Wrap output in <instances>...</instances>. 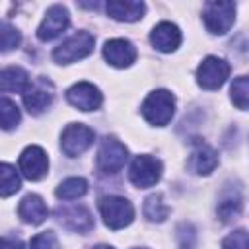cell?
<instances>
[{
	"label": "cell",
	"instance_id": "obj_1",
	"mask_svg": "<svg viewBox=\"0 0 249 249\" xmlns=\"http://www.w3.org/2000/svg\"><path fill=\"white\" fill-rule=\"evenodd\" d=\"M140 111H142V117L150 124H154V126H165L173 119V113H175V97L167 89H154L144 99Z\"/></svg>",
	"mask_w": 249,
	"mask_h": 249
},
{
	"label": "cell",
	"instance_id": "obj_2",
	"mask_svg": "<svg viewBox=\"0 0 249 249\" xmlns=\"http://www.w3.org/2000/svg\"><path fill=\"white\" fill-rule=\"evenodd\" d=\"M99 214L103 218V224L111 230H123L132 224L134 220V206L130 200L119 195H109L99 200Z\"/></svg>",
	"mask_w": 249,
	"mask_h": 249
},
{
	"label": "cell",
	"instance_id": "obj_3",
	"mask_svg": "<svg viewBox=\"0 0 249 249\" xmlns=\"http://www.w3.org/2000/svg\"><path fill=\"white\" fill-rule=\"evenodd\" d=\"M95 37L89 31H76L53 51V58L58 64H72L93 53Z\"/></svg>",
	"mask_w": 249,
	"mask_h": 249
},
{
	"label": "cell",
	"instance_id": "obj_4",
	"mask_svg": "<svg viewBox=\"0 0 249 249\" xmlns=\"http://www.w3.org/2000/svg\"><path fill=\"white\" fill-rule=\"evenodd\" d=\"M202 21L212 35H224L235 21V4L233 2H206L202 10Z\"/></svg>",
	"mask_w": 249,
	"mask_h": 249
},
{
	"label": "cell",
	"instance_id": "obj_5",
	"mask_svg": "<svg viewBox=\"0 0 249 249\" xmlns=\"http://www.w3.org/2000/svg\"><path fill=\"white\" fill-rule=\"evenodd\" d=\"M161 171H163V165L158 158L148 156V154H140L130 163L128 179L134 187L148 189V187H154L161 179Z\"/></svg>",
	"mask_w": 249,
	"mask_h": 249
},
{
	"label": "cell",
	"instance_id": "obj_6",
	"mask_svg": "<svg viewBox=\"0 0 249 249\" xmlns=\"http://www.w3.org/2000/svg\"><path fill=\"white\" fill-rule=\"evenodd\" d=\"M53 99H54V86L45 76L31 80L27 89L23 91V105L31 115H41L43 111H47Z\"/></svg>",
	"mask_w": 249,
	"mask_h": 249
},
{
	"label": "cell",
	"instance_id": "obj_7",
	"mask_svg": "<svg viewBox=\"0 0 249 249\" xmlns=\"http://www.w3.org/2000/svg\"><path fill=\"white\" fill-rule=\"evenodd\" d=\"M95 140V132L82 124V123H70L64 126L62 134H60V150L68 156V158H76L80 154H84Z\"/></svg>",
	"mask_w": 249,
	"mask_h": 249
},
{
	"label": "cell",
	"instance_id": "obj_8",
	"mask_svg": "<svg viewBox=\"0 0 249 249\" xmlns=\"http://www.w3.org/2000/svg\"><path fill=\"white\" fill-rule=\"evenodd\" d=\"M128 160V150L115 136H107L97 150V169L105 175L117 173Z\"/></svg>",
	"mask_w": 249,
	"mask_h": 249
},
{
	"label": "cell",
	"instance_id": "obj_9",
	"mask_svg": "<svg viewBox=\"0 0 249 249\" xmlns=\"http://www.w3.org/2000/svg\"><path fill=\"white\" fill-rule=\"evenodd\" d=\"M230 78V64L218 56H206L196 68V84L202 89H218Z\"/></svg>",
	"mask_w": 249,
	"mask_h": 249
},
{
	"label": "cell",
	"instance_id": "obj_10",
	"mask_svg": "<svg viewBox=\"0 0 249 249\" xmlns=\"http://www.w3.org/2000/svg\"><path fill=\"white\" fill-rule=\"evenodd\" d=\"M218 152L212 146L202 140H195L187 160V169L193 175H210L218 167Z\"/></svg>",
	"mask_w": 249,
	"mask_h": 249
},
{
	"label": "cell",
	"instance_id": "obj_11",
	"mask_svg": "<svg viewBox=\"0 0 249 249\" xmlns=\"http://www.w3.org/2000/svg\"><path fill=\"white\" fill-rule=\"evenodd\" d=\"M66 101H68L72 107H76V109L88 113V111H95V109L101 107L103 95H101V91H99L97 86H93V84H89V82H78V84H74L72 88H68V91H66Z\"/></svg>",
	"mask_w": 249,
	"mask_h": 249
},
{
	"label": "cell",
	"instance_id": "obj_12",
	"mask_svg": "<svg viewBox=\"0 0 249 249\" xmlns=\"http://www.w3.org/2000/svg\"><path fill=\"white\" fill-rule=\"evenodd\" d=\"M19 171L29 181H39L49 171V158L41 146H27L19 156Z\"/></svg>",
	"mask_w": 249,
	"mask_h": 249
},
{
	"label": "cell",
	"instance_id": "obj_13",
	"mask_svg": "<svg viewBox=\"0 0 249 249\" xmlns=\"http://www.w3.org/2000/svg\"><path fill=\"white\" fill-rule=\"evenodd\" d=\"M70 23V16H68V10L60 4H54L47 10L41 25L37 27V37L41 41H53L56 39L62 31H66Z\"/></svg>",
	"mask_w": 249,
	"mask_h": 249
},
{
	"label": "cell",
	"instance_id": "obj_14",
	"mask_svg": "<svg viewBox=\"0 0 249 249\" xmlns=\"http://www.w3.org/2000/svg\"><path fill=\"white\" fill-rule=\"evenodd\" d=\"M56 218L58 222L70 230V231H78V233H88L93 228V218L91 212L82 206V204H70V206H58L56 208Z\"/></svg>",
	"mask_w": 249,
	"mask_h": 249
},
{
	"label": "cell",
	"instance_id": "obj_15",
	"mask_svg": "<svg viewBox=\"0 0 249 249\" xmlns=\"http://www.w3.org/2000/svg\"><path fill=\"white\" fill-rule=\"evenodd\" d=\"M103 58L115 68H128L136 60V47L126 39H111L103 45Z\"/></svg>",
	"mask_w": 249,
	"mask_h": 249
},
{
	"label": "cell",
	"instance_id": "obj_16",
	"mask_svg": "<svg viewBox=\"0 0 249 249\" xmlns=\"http://www.w3.org/2000/svg\"><path fill=\"white\" fill-rule=\"evenodd\" d=\"M150 41H152L154 49H158L160 53H173L181 45L183 35H181V29L175 23H171V21H160L152 29Z\"/></svg>",
	"mask_w": 249,
	"mask_h": 249
},
{
	"label": "cell",
	"instance_id": "obj_17",
	"mask_svg": "<svg viewBox=\"0 0 249 249\" xmlns=\"http://www.w3.org/2000/svg\"><path fill=\"white\" fill-rule=\"evenodd\" d=\"M105 10L117 21H138L146 14V4L138 0H109Z\"/></svg>",
	"mask_w": 249,
	"mask_h": 249
},
{
	"label": "cell",
	"instance_id": "obj_18",
	"mask_svg": "<svg viewBox=\"0 0 249 249\" xmlns=\"http://www.w3.org/2000/svg\"><path fill=\"white\" fill-rule=\"evenodd\" d=\"M18 214L25 224L31 226H39L45 222V218L49 216V208L45 204V200L39 195H25L18 206Z\"/></svg>",
	"mask_w": 249,
	"mask_h": 249
},
{
	"label": "cell",
	"instance_id": "obj_19",
	"mask_svg": "<svg viewBox=\"0 0 249 249\" xmlns=\"http://www.w3.org/2000/svg\"><path fill=\"white\" fill-rule=\"evenodd\" d=\"M29 76L23 68L19 66H8L0 72V89L4 93H10V91H18L23 95V91L27 89L29 86Z\"/></svg>",
	"mask_w": 249,
	"mask_h": 249
},
{
	"label": "cell",
	"instance_id": "obj_20",
	"mask_svg": "<svg viewBox=\"0 0 249 249\" xmlns=\"http://www.w3.org/2000/svg\"><path fill=\"white\" fill-rule=\"evenodd\" d=\"M239 212H241V195L237 189L230 187L222 193L218 200V218L222 222H231L239 216Z\"/></svg>",
	"mask_w": 249,
	"mask_h": 249
},
{
	"label": "cell",
	"instance_id": "obj_21",
	"mask_svg": "<svg viewBox=\"0 0 249 249\" xmlns=\"http://www.w3.org/2000/svg\"><path fill=\"white\" fill-rule=\"evenodd\" d=\"M88 193V183L82 177H68L56 187V196L60 200H76Z\"/></svg>",
	"mask_w": 249,
	"mask_h": 249
},
{
	"label": "cell",
	"instance_id": "obj_22",
	"mask_svg": "<svg viewBox=\"0 0 249 249\" xmlns=\"http://www.w3.org/2000/svg\"><path fill=\"white\" fill-rule=\"evenodd\" d=\"M144 216L150 222H163L169 216V206L163 202V196L160 193L150 195L144 200Z\"/></svg>",
	"mask_w": 249,
	"mask_h": 249
},
{
	"label": "cell",
	"instance_id": "obj_23",
	"mask_svg": "<svg viewBox=\"0 0 249 249\" xmlns=\"http://www.w3.org/2000/svg\"><path fill=\"white\" fill-rule=\"evenodd\" d=\"M19 187H21V181H19L16 167L10 163H2L0 165V195L10 196L16 191H19Z\"/></svg>",
	"mask_w": 249,
	"mask_h": 249
},
{
	"label": "cell",
	"instance_id": "obj_24",
	"mask_svg": "<svg viewBox=\"0 0 249 249\" xmlns=\"http://www.w3.org/2000/svg\"><path fill=\"white\" fill-rule=\"evenodd\" d=\"M230 97L237 109H249V74L233 80L230 88Z\"/></svg>",
	"mask_w": 249,
	"mask_h": 249
},
{
	"label": "cell",
	"instance_id": "obj_25",
	"mask_svg": "<svg viewBox=\"0 0 249 249\" xmlns=\"http://www.w3.org/2000/svg\"><path fill=\"white\" fill-rule=\"evenodd\" d=\"M19 119H21V113L18 109V105L8 99V97H2L0 99V123H2V128L4 130H12L19 124Z\"/></svg>",
	"mask_w": 249,
	"mask_h": 249
},
{
	"label": "cell",
	"instance_id": "obj_26",
	"mask_svg": "<svg viewBox=\"0 0 249 249\" xmlns=\"http://www.w3.org/2000/svg\"><path fill=\"white\" fill-rule=\"evenodd\" d=\"M21 43V33L12 27L10 23H2V31H0V51L2 53H8L12 49H16L18 45Z\"/></svg>",
	"mask_w": 249,
	"mask_h": 249
},
{
	"label": "cell",
	"instance_id": "obj_27",
	"mask_svg": "<svg viewBox=\"0 0 249 249\" xmlns=\"http://www.w3.org/2000/svg\"><path fill=\"white\" fill-rule=\"evenodd\" d=\"M222 249H249V231L235 230L224 237Z\"/></svg>",
	"mask_w": 249,
	"mask_h": 249
},
{
	"label": "cell",
	"instance_id": "obj_28",
	"mask_svg": "<svg viewBox=\"0 0 249 249\" xmlns=\"http://www.w3.org/2000/svg\"><path fill=\"white\" fill-rule=\"evenodd\" d=\"M29 249H60V245L53 231H41L35 237H31Z\"/></svg>",
	"mask_w": 249,
	"mask_h": 249
},
{
	"label": "cell",
	"instance_id": "obj_29",
	"mask_svg": "<svg viewBox=\"0 0 249 249\" xmlns=\"http://www.w3.org/2000/svg\"><path fill=\"white\" fill-rule=\"evenodd\" d=\"M2 249H23V241L16 235H4L2 237Z\"/></svg>",
	"mask_w": 249,
	"mask_h": 249
},
{
	"label": "cell",
	"instance_id": "obj_30",
	"mask_svg": "<svg viewBox=\"0 0 249 249\" xmlns=\"http://www.w3.org/2000/svg\"><path fill=\"white\" fill-rule=\"evenodd\" d=\"M91 249H115V247H111V245H95V247H91Z\"/></svg>",
	"mask_w": 249,
	"mask_h": 249
},
{
	"label": "cell",
	"instance_id": "obj_31",
	"mask_svg": "<svg viewBox=\"0 0 249 249\" xmlns=\"http://www.w3.org/2000/svg\"><path fill=\"white\" fill-rule=\"evenodd\" d=\"M136 249H146V247H136Z\"/></svg>",
	"mask_w": 249,
	"mask_h": 249
}]
</instances>
